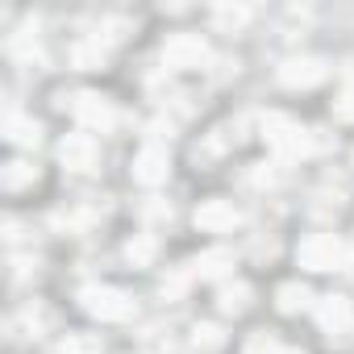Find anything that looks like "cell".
<instances>
[{
	"label": "cell",
	"mask_w": 354,
	"mask_h": 354,
	"mask_svg": "<svg viewBox=\"0 0 354 354\" xmlns=\"http://www.w3.org/2000/svg\"><path fill=\"white\" fill-rule=\"evenodd\" d=\"M296 259H300L304 271H337V267H346L350 250H346V242L333 238V234H313V238L300 242Z\"/></svg>",
	"instance_id": "6da1fadb"
},
{
	"label": "cell",
	"mask_w": 354,
	"mask_h": 354,
	"mask_svg": "<svg viewBox=\"0 0 354 354\" xmlns=\"http://www.w3.org/2000/svg\"><path fill=\"white\" fill-rule=\"evenodd\" d=\"M263 133H267V146L283 158H296V154H313V133L304 125H296L292 117H267L263 121Z\"/></svg>",
	"instance_id": "7a4b0ae2"
},
{
	"label": "cell",
	"mask_w": 354,
	"mask_h": 354,
	"mask_svg": "<svg viewBox=\"0 0 354 354\" xmlns=\"http://www.w3.org/2000/svg\"><path fill=\"white\" fill-rule=\"evenodd\" d=\"M80 304L96 321H129L133 317V300L125 292H117V288H84Z\"/></svg>",
	"instance_id": "3957f363"
},
{
	"label": "cell",
	"mask_w": 354,
	"mask_h": 354,
	"mask_svg": "<svg viewBox=\"0 0 354 354\" xmlns=\"http://www.w3.org/2000/svg\"><path fill=\"white\" fill-rule=\"evenodd\" d=\"M162 63L175 67V71L205 67V63H209V42H205L201 34H175V38L162 46Z\"/></svg>",
	"instance_id": "277c9868"
},
{
	"label": "cell",
	"mask_w": 354,
	"mask_h": 354,
	"mask_svg": "<svg viewBox=\"0 0 354 354\" xmlns=\"http://www.w3.org/2000/svg\"><path fill=\"white\" fill-rule=\"evenodd\" d=\"M71 113H75V121L84 125V129H113L117 125V109H113V100H104L100 92H80L75 100H71Z\"/></svg>",
	"instance_id": "5b68a950"
},
{
	"label": "cell",
	"mask_w": 354,
	"mask_h": 354,
	"mask_svg": "<svg viewBox=\"0 0 354 354\" xmlns=\"http://www.w3.org/2000/svg\"><path fill=\"white\" fill-rule=\"evenodd\" d=\"M59 158H63V167H71V171H92L96 158H100L96 138H92V133H67L63 146H59Z\"/></svg>",
	"instance_id": "8992f818"
},
{
	"label": "cell",
	"mask_w": 354,
	"mask_h": 354,
	"mask_svg": "<svg viewBox=\"0 0 354 354\" xmlns=\"http://www.w3.org/2000/svg\"><path fill=\"white\" fill-rule=\"evenodd\" d=\"M317 321H321V329H325L329 337H342V333H350V325H354V304H350L346 296H325V300L317 304Z\"/></svg>",
	"instance_id": "52a82bcc"
},
{
	"label": "cell",
	"mask_w": 354,
	"mask_h": 354,
	"mask_svg": "<svg viewBox=\"0 0 354 354\" xmlns=\"http://www.w3.org/2000/svg\"><path fill=\"white\" fill-rule=\"evenodd\" d=\"M321 80H325V63L313 59V55L288 59V63L279 67V84H283V88H313V84H321Z\"/></svg>",
	"instance_id": "ba28073f"
},
{
	"label": "cell",
	"mask_w": 354,
	"mask_h": 354,
	"mask_svg": "<svg viewBox=\"0 0 354 354\" xmlns=\"http://www.w3.org/2000/svg\"><path fill=\"white\" fill-rule=\"evenodd\" d=\"M238 221H242V213L234 209V201H205V205L196 209V225L209 230V234H225V230H234Z\"/></svg>",
	"instance_id": "9c48e42d"
},
{
	"label": "cell",
	"mask_w": 354,
	"mask_h": 354,
	"mask_svg": "<svg viewBox=\"0 0 354 354\" xmlns=\"http://www.w3.org/2000/svg\"><path fill=\"white\" fill-rule=\"evenodd\" d=\"M171 171V154L162 146H146L138 158H133V180L138 184H162Z\"/></svg>",
	"instance_id": "30bf717a"
},
{
	"label": "cell",
	"mask_w": 354,
	"mask_h": 354,
	"mask_svg": "<svg viewBox=\"0 0 354 354\" xmlns=\"http://www.w3.org/2000/svg\"><path fill=\"white\" fill-rule=\"evenodd\" d=\"M192 267H196V275H201V279H221V275H230V271H234V250L213 246V250H205Z\"/></svg>",
	"instance_id": "8fae6325"
},
{
	"label": "cell",
	"mask_w": 354,
	"mask_h": 354,
	"mask_svg": "<svg viewBox=\"0 0 354 354\" xmlns=\"http://www.w3.org/2000/svg\"><path fill=\"white\" fill-rule=\"evenodd\" d=\"M5 138L17 142V146H38V142H42V125H38L34 117L9 113V117H5Z\"/></svg>",
	"instance_id": "7c38bea8"
},
{
	"label": "cell",
	"mask_w": 354,
	"mask_h": 354,
	"mask_svg": "<svg viewBox=\"0 0 354 354\" xmlns=\"http://www.w3.org/2000/svg\"><path fill=\"white\" fill-rule=\"evenodd\" d=\"M109 59V38H84V42H75V50H71V63L75 67H84V71H92V67H100Z\"/></svg>",
	"instance_id": "4fadbf2b"
},
{
	"label": "cell",
	"mask_w": 354,
	"mask_h": 354,
	"mask_svg": "<svg viewBox=\"0 0 354 354\" xmlns=\"http://www.w3.org/2000/svg\"><path fill=\"white\" fill-rule=\"evenodd\" d=\"M308 300H313V292L296 279V283H283L279 292H275V304H279V313H300V308H308Z\"/></svg>",
	"instance_id": "5bb4252c"
},
{
	"label": "cell",
	"mask_w": 354,
	"mask_h": 354,
	"mask_svg": "<svg viewBox=\"0 0 354 354\" xmlns=\"http://www.w3.org/2000/svg\"><path fill=\"white\" fill-rule=\"evenodd\" d=\"M38 26H21L13 38H9V55L13 59H38Z\"/></svg>",
	"instance_id": "9a60e30c"
},
{
	"label": "cell",
	"mask_w": 354,
	"mask_h": 354,
	"mask_svg": "<svg viewBox=\"0 0 354 354\" xmlns=\"http://www.w3.org/2000/svg\"><path fill=\"white\" fill-rule=\"evenodd\" d=\"M125 259H129L133 267H150V259H154V238H150V234H133V238L125 242Z\"/></svg>",
	"instance_id": "2e32d148"
},
{
	"label": "cell",
	"mask_w": 354,
	"mask_h": 354,
	"mask_svg": "<svg viewBox=\"0 0 354 354\" xmlns=\"http://www.w3.org/2000/svg\"><path fill=\"white\" fill-rule=\"evenodd\" d=\"M34 180H38V167H34V162H21V158H17V162L5 167V188H9V192L26 188V184H34Z\"/></svg>",
	"instance_id": "e0dca14e"
},
{
	"label": "cell",
	"mask_w": 354,
	"mask_h": 354,
	"mask_svg": "<svg viewBox=\"0 0 354 354\" xmlns=\"http://www.w3.org/2000/svg\"><path fill=\"white\" fill-rule=\"evenodd\" d=\"M217 304H221V313H246V304H250V288H246V283H230V288H221Z\"/></svg>",
	"instance_id": "ac0fdd59"
},
{
	"label": "cell",
	"mask_w": 354,
	"mask_h": 354,
	"mask_svg": "<svg viewBox=\"0 0 354 354\" xmlns=\"http://www.w3.org/2000/svg\"><path fill=\"white\" fill-rule=\"evenodd\" d=\"M59 354H100V342H96L92 333H71Z\"/></svg>",
	"instance_id": "d6986e66"
},
{
	"label": "cell",
	"mask_w": 354,
	"mask_h": 354,
	"mask_svg": "<svg viewBox=\"0 0 354 354\" xmlns=\"http://www.w3.org/2000/svg\"><path fill=\"white\" fill-rule=\"evenodd\" d=\"M192 342H196V350H217L225 337H221L217 325H196V337H192Z\"/></svg>",
	"instance_id": "ffe728a7"
},
{
	"label": "cell",
	"mask_w": 354,
	"mask_h": 354,
	"mask_svg": "<svg viewBox=\"0 0 354 354\" xmlns=\"http://www.w3.org/2000/svg\"><path fill=\"white\" fill-rule=\"evenodd\" d=\"M333 113H337V121H354V84L342 88V96L333 100Z\"/></svg>",
	"instance_id": "44dd1931"
},
{
	"label": "cell",
	"mask_w": 354,
	"mask_h": 354,
	"mask_svg": "<svg viewBox=\"0 0 354 354\" xmlns=\"http://www.w3.org/2000/svg\"><path fill=\"white\" fill-rule=\"evenodd\" d=\"M246 17H250V13H246L242 5H234V9H230V5H221V9H217V21H221V26H242Z\"/></svg>",
	"instance_id": "7402d4cb"
},
{
	"label": "cell",
	"mask_w": 354,
	"mask_h": 354,
	"mask_svg": "<svg viewBox=\"0 0 354 354\" xmlns=\"http://www.w3.org/2000/svg\"><path fill=\"white\" fill-rule=\"evenodd\" d=\"M246 354H279V346H275L267 333H254V337H250V346H246Z\"/></svg>",
	"instance_id": "603a6c76"
},
{
	"label": "cell",
	"mask_w": 354,
	"mask_h": 354,
	"mask_svg": "<svg viewBox=\"0 0 354 354\" xmlns=\"http://www.w3.org/2000/svg\"><path fill=\"white\" fill-rule=\"evenodd\" d=\"M279 354H304V350H283V346H279Z\"/></svg>",
	"instance_id": "cb8c5ba5"
}]
</instances>
